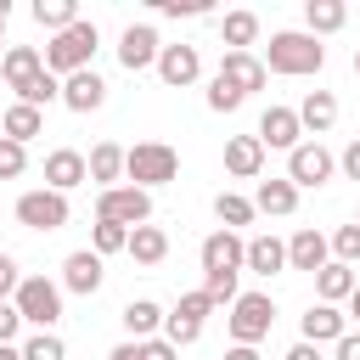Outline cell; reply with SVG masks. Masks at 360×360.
Segmentation results:
<instances>
[{"mask_svg":"<svg viewBox=\"0 0 360 360\" xmlns=\"http://www.w3.org/2000/svg\"><path fill=\"white\" fill-rule=\"evenodd\" d=\"M354 73H360V45H354Z\"/></svg>","mask_w":360,"mask_h":360,"instance_id":"52","label":"cell"},{"mask_svg":"<svg viewBox=\"0 0 360 360\" xmlns=\"http://www.w3.org/2000/svg\"><path fill=\"white\" fill-rule=\"evenodd\" d=\"M197 73H202V56H197V45H163V51H158V79H163L169 90H186V84H197Z\"/></svg>","mask_w":360,"mask_h":360,"instance_id":"12","label":"cell"},{"mask_svg":"<svg viewBox=\"0 0 360 360\" xmlns=\"http://www.w3.org/2000/svg\"><path fill=\"white\" fill-rule=\"evenodd\" d=\"M225 169H231L236 180H259V169H264L259 135H231V141H225Z\"/></svg>","mask_w":360,"mask_h":360,"instance_id":"20","label":"cell"},{"mask_svg":"<svg viewBox=\"0 0 360 360\" xmlns=\"http://www.w3.org/2000/svg\"><path fill=\"white\" fill-rule=\"evenodd\" d=\"M298 326H304V343L321 349V343H338V338L349 332V315H343L338 304H309V315H304Z\"/></svg>","mask_w":360,"mask_h":360,"instance_id":"18","label":"cell"},{"mask_svg":"<svg viewBox=\"0 0 360 360\" xmlns=\"http://www.w3.org/2000/svg\"><path fill=\"white\" fill-rule=\"evenodd\" d=\"M0 360H22V349L17 343H0Z\"/></svg>","mask_w":360,"mask_h":360,"instance_id":"49","label":"cell"},{"mask_svg":"<svg viewBox=\"0 0 360 360\" xmlns=\"http://www.w3.org/2000/svg\"><path fill=\"white\" fill-rule=\"evenodd\" d=\"M101 281H107V264H101L96 248H79V253L62 259V287H68V292L90 298V292H101Z\"/></svg>","mask_w":360,"mask_h":360,"instance_id":"10","label":"cell"},{"mask_svg":"<svg viewBox=\"0 0 360 360\" xmlns=\"http://www.w3.org/2000/svg\"><path fill=\"white\" fill-rule=\"evenodd\" d=\"M219 34H225V45H231V51H248V45L259 39V17H253V11H225Z\"/></svg>","mask_w":360,"mask_h":360,"instance_id":"31","label":"cell"},{"mask_svg":"<svg viewBox=\"0 0 360 360\" xmlns=\"http://www.w3.org/2000/svg\"><path fill=\"white\" fill-rule=\"evenodd\" d=\"M338 169H343L349 180H360V141H349V146H343V158H338Z\"/></svg>","mask_w":360,"mask_h":360,"instance_id":"44","label":"cell"},{"mask_svg":"<svg viewBox=\"0 0 360 360\" xmlns=\"http://www.w3.org/2000/svg\"><path fill=\"white\" fill-rule=\"evenodd\" d=\"M0 135H6V141H17V146H28L34 135H45V112H39V107H28V101H17V107H6Z\"/></svg>","mask_w":360,"mask_h":360,"instance_id":"22","label":"cell"},{"mask_svg":"<svg viewBox=\"0 0 360 360\" xmlns=\"http://www.w3.org/2000/svg\"><path fill=\"white\" fill-rule=\"evenodd\" d=\"M0 73H6V84L22 96L39 73H45V51H34V45H6V56H0Z\"/></svg>","mask_w":360,"mask_h":360,"instance_id":"15","label":"cell"},{"mask_svg":"<svg viewBox=\"0 0 360 360\" xmlns=\"http://www.w3.org/2000/svg\"><path fill=\"white\" fill-rule=\"evenodd\" d=\"M225 360H259V349H248V343H231V349H225Z\"/></svg>","mask_w":360,"mask_h":360,"instance_id":"48","label":"cell"},{"mask_svg":"<svg viewBox=\"0 0 360 360\" xmlns=\"http://www.w3.org/2000/svg\"><path fill=\"white\" fill-rule=\"evenodd\" d=\"M163 338H169L174 349H186V343L202 338V326H191V321H180V315H163Z\"/></svg>","mask_w":360,"mask_h":360,"instance_id":"40","label":"cell"},{"mask_svg":"<svg viewBox=\"0 0 360 360\" xmlns=\"http://www.w3.org/2000/svg\"><path fill=\"white\" fill-rule=\"evenodd\" d=\"M298 124H304L309 135H326V129L338 124V96H332V90H309L304 107H298Z\"/></svg>","mask_w":360,"mask_h":360,"instance_id":"26","label":"cell"},{"mask_svg":"<svg viewBox=\"0 0 360 360\" xmlns=\"http://www.w3.org/2000/svg\"><path fill=\"white\" fill-rule=\"evenodd\" d=\"M101 101H107V79H101L96 68H84V73L62 79V107H73V112H96Z\"/></svg>","mask_w":360,"mask_h":360,"instance_id":"17","label":"cell"},{"mask_svg":"<svg viewBox=\"0 0 360 360\" xmlns=\"http://www.w3.org/2000/svg\"><path fill=\"white\" fill-rule=\"evenodd\" d=\"M242 101H248V96H242L225 73H214V79H208V107H214V112H236Z\"/></svg>","mask_w":360,"mask_h":360,"instance_id":"34","label":"cell"},{"mask_svg":"<svg viewBox=\"0 0 360 360\" xmlns=\"http://www.w3.org/2000/svg\"><path fill=\"white\" fill-rule=\"evenodd\" d=\"M124 180L141 186V191L169 186V180H180V152L163 146V141H135V146L124 152Z\"/></svg>","mask_w":360,"mask_h":360,"instance_id":"3","label":"cell"},{"mask_svg":"<svg viewBox=\"0 0 360 360\" xmlns=\"http://www.w3.org/2000/svg\"><path fill=\"white\" fill-rule=\"evenodd\" d=\"M321 62H326V45H321L315 34H304V28H281V34H270V45H264V73L304 79V73H321Z\"/></svg>","mask_w":360,"mask_h":360,"instance_id":"1","label":"cell"},{"mask_svg":"<svg viewBox=\"0 0 360 360\" xmlns=\"http://www.w3.org/2000/svg\"><path fill=\"white\" fill-rule=\"evenodd\" d=\"M17 332H22V315H17V304H0V343H17Z\"/></svg>","mask_w":360,"mask_h":360,"instance_id":"43","label":"cell"},{"mask_svg":"<svg viewBox=\"0 0 360 360\" xmlns=\"http://www.w3.org/2000/svg\"><path fill=\"white\" fill-rule=\"evenodd\" d=\"M17 315L28 321V326H39V332H51L56 321H62V287L56 281H45V276H22V287H17Z\"/></svg>","mask_w":360,"mask_h":360,"instance_id":"4","label":"cell"},{"mask_svg":"<svg viewBox=\"0 0 360 360\" xmlns=\"http://www.w3.org/2000/svg\"><path fill=\"white\" fill-rule=\"evenodd\" d=\"M124 253H129L135 264H163V259H169V231H163V225H135Z\"/></svg>","mask_w":360,"mask_h":360,"instance_id":"24","label":"cell"},{"mask_svg":"<svg viewBox=\"0 0 360 360\" xmlns=\"http://www.w3.org/2000/svg\"><path fill=\"white\" fill-rule=\"evenodd\" d=\"M107 360H141V343H135V338H129V343H118V349H112V354H107Z\"/></svg>","mask_w":360,"mask_h":360,"instance_id":"47","label":"cell"},{"mask_svg":"<svg viewBox=\"0 0 360 360\" xmlns=\"http://www.w3.org/2000/svg\"><path fill=\"white\" fill-rule=\"evenodd\" d=\"M17 101H28V107H51V101H62V79H56V73H39Z\"/></svg>","mask_w":360,"mask_h":360,"instance_id":"36","label":"cell"},{"mask_svg":"<svg viewBox=\"0 0 360 360\" xmlns=\"http://www.w3.org/2000/svg\"><path fill=\"white\" fill-rule=\"evenodd\" d=\"M354 225H360V219H354Z\"/></svg>","mask_w":360,"mask_h":360,"instance_id":"53","label":"cell"},{"mask_svg":"<svg viewBox=\"0 0 360 360\" xmlns=\"http://www.w3.org/2000/svg\"><path fill=\"white\" fill-rule=\"evenodd\" d=\"M326 253H332V242H326L321 231H309V225L287 236V264H292V270H309V276H315V270H326V264H332Z\"/></svg>","mask_w":360,"mask_h":360,"instance_id":"16","label":"cell"},{"mask_svg":"<svg viewBox=\"0 0 360 360\" xmlns=\"http://www.w3.org/2000/svg\"><path fill=\"white\" fill-rule=\"evenodd\" d=\"M17 287H22V270H17V259H11V253H0V304H11V298H17Z\"/></svg>","mask_w":360,"mask_h":360,"instance_id":"41","label":"cell"},{"mask_svg":"<svg viewBox=\"0 0 360 360\" xmlns=\"http://www.w3.org/2000/svg\"><path fill=\"white\" fill-rule=\"evenodd\" d=\"M34 22L51 28V34H62V28L79 22V0H34Z\"/></svg>","mask_w":360,"mask_h":360,"instance_id":"30","label":"cell"},{"mask_svg":"<svg viewBox=\"0 0 360 360\" xmlns=\"http://www.w3.org/2000/svg\"><path fill=\"white\" fill-rule=\"evenodd\" d=\"M332 253H338V264H360V225H338L332 231Z\"/></svg>","mask_w":360,"mask_h":360,"instance_id":"38","label":"cell"},{"mask_svg":"<svg viewBox=\"0 0 360 360\" xmlns=\"http://www.w3.org/2000/svg\"><path fill=\"white\" fill-rule=\"evenodd\" d=\"M214 214H219V225L231 231V225H248L259 208H253V197H236V191H219L214 197Z\"/></svg>","mask_w":360,"mask_h":360,"instance_id":"32","label":"cell"},{"mask_svg":"<svg viewBox=\"0 0 360 360\" xmlns=\"http://www.w3.org/2000/svg\"><path fill=\"white\" fill-rule=\"evenodd\" d=\"M304 135L298 124V107H264L259 112V146H276V152H292Z\"/></svg>","mask_w":360,"mask_h":360,"instance_id":"13","label":"cell"},{"mask_svg":"<svg viewBox=\"0 0 360 360\" xmlns=\"http://www.w3.org/2000/svg\"><path fill=\"white\" fill-rule=\"evenodd\" d=\"M6 17H11V6L0 0V39H6ZM0 56H6V45H0Z\"/></svg>","mask_w":360,"mask_h":360,"instance_id":"50","label":"cell"},{"mask_svg":"<svg viewBox=\"0 0 360 360\" xmlns=\"http://www.w3.org/2000/svg\"><path fill=\"white\" fill-rule=\"evenodd\" d=\"M349 315H354V321H360V287H354V298H349Z\"/></svg>","mask_w":360,"mask_h":360,"instance_id":"51","label":"cell"},{"mask_svg":"<svg viewBox=\"0 0 360 360\" xmlns=\"http://www.w3.org/2000/svg\"><path fill=\"white\" fill-rule=\"evenodd\" d=\"M219 73H225V79H231L242 96L264 90V79H270V73H264V62H259L253 51H225V56H219Z\"/></svg>","mask_w":360,"mask_h":360,"instance_id":"19","label":"cell"},{"mask_svg":"<svg viewBox=\"0 0 360 360\" xmlns=\"http://www.w3.org/2000/svg\"><path fill=\"white\" fill-rule=\"evenodd\" d=\"M253 208L259 214H276V219H287L292 208H298V186L281 174V180H259V191H253Z\"/></svg>","mask_w":360,"mask_h":360,"instance_id":"23","label":"cell"},{"mask_svg":"<svg viewBox=\"0 0 360 360\" xmlns=\"http://www.w3.org/2000/svg\"><path fill=\"white\" fill-rule=\"evenodd\" d=\"M270 326H276L270 292H242V298L231 304V338H236V343L259 349V338H270Z\"/></svg>","mask_w":360,"mask_h":360,"instance_id":"5","label":"cell"},{"mask_svg":"<svg viewBox=\"0 0 360 360\" xmlns=\"http://www.w3.org/2000/svg\"><path fill=\"white\" fill-rule=\"evenodd\" d=\"M141 360H180V349H174L169 338H146V343H141Z\"/></svg>","mask_w":360,"mask_h":360,"instance_id":"42","label":"cell"},{"mask_svg":"<svg viewBox=\"0 0 360 360\" xmlns=\"http://www.w3.org/2000/svg\"><path fill=\"white\" fill-rule=\"evenodd\" d=\"M338 360H360V332H343L338 338Z\"/></svg>","mask_w":360,"mask_h":360,"instance_id":"45","label":"cell"},{"mask_svg":"<svg viewBox=\"0 0 360 360\" xmlns=\"http://www.w3.org/2000/svg\"><path fill=\"white\" fill-rule=\"evenodd\" d=\"M96 45H101V34H96V22H73V28H62V34H51V45H45V73H56V79H73V73H84L90 68V56H96Z\"/></svg>","mask_w":360,"mask_h":360,"instance_id":"2","label":"cell"},{"mask_svg":"<svg viewBox=\"0 0 360 360\" xmlns=\"http://www.w3.org/2000/svg\"><path fill=\"white\" fill-rule=\"evenodd\" d=\"M118 321H124V332H129L135 343H146V338H158V326H163V309H158L152 298H129Z\"/></svg>","mask_w":360,"mask_h":360,"instance_id":"27","label":"cell"},{"mask_svg":"<svg viewBox=\"0 0 360 360\" xmlns=\"http://www.w3.org/2000/svg\"><path fill=\"white\" fill-rule=\"evenodd\" d=\"M304 22H309L315 39H321V34H338V28L349 22V6H343V0H309V6H304Z\"/></svg>","mask_w":360,"mask_h":360,"instance_id":"29","label":"cell"},{"mask_svg":"<svg viewBox=\"0 0 360 360\" xmlns=\"http://www.w3.org/2000/svg\"><path fill=\"white\" fill-rule=\"evenodd\" d=\"M90 248H96L101 259H107V253H124V248H129V231H124V225H112V219H96Z\"/></svg>","mask_w":360,"mask_h":360,"instance_id":"33","label":"cell"},{"mask_svg":"<svg viewBox=\"0 0 360 360\" xmlns=\"http://www.w3.org/2000/svg\"><path fill=\"white\" fill-rule=\"evenodd\" d=\"M124 152H129V146H118V141H96V146H90L84 163H90V180H96L101 191H112V180H124Z\"/></svg>","mask_w":360,"mask_h":360,"instance_id":"21","label":"cell"},{"mask_svg":"<svg viewBox=\"0 0 360 360\" xmlns=\"http://www.w3.org/2000/svg\"><path fill=\"white\" fill-rule=\"evenodd\" d=\"M287 360H321V349H315V343H304V338H298V343H292V349H287Z\"/></svg>","mask_w":360,"mask_h":360,"instance_id":"46","label":"cell"},{"mask_svg":"<svg viewBox=\"0 0 360 360\" xmlns=\"http://www.w3.org/2000/svg\"><path fill=\"white\" fill-rule=\"evenodd\" d=\"M96 219H112V225L135 231V225L152 219V191H141V186H112V191L96 197Z\"/></svg>","mask_w":360,"mask_h":360,"instance_id":"6","label":"cell"},{"mask_svg":"<svg viewBox=\"0 0 360 360\" xmlns=\"http://www.w3.org/2000/svg\"><path fill=\"white\" fill-rule=\"evenodd\" d=\"M214 309H219V304H214L202 287H197V292H180V304H174V315L191 321V326H202V315H214Z\"/></svg>","mask_w":360,"mask_h":360,"instance_id":"37","label":"cell"},{"mask_svg":"<svg viewBox=\"0 0 360 360\" xmlns=\"http://www.w3.org/2000/svg\"><path fill=\"white\" fill-rule=\"evenodd\" d=\"M90 180V163H84V152H73V146H56L51 158H45V186L51 191H73V186H84Z\"/></svg>","mask_w":360,"mask_h":360,"instance_id":"14","label":"cell"},{"mask_svg":"<svg viewBox=\"0 0 360 360\" xmlns=\"http://www.w3.org/2000/svg\"><path fill=\"white\" fill-rule=\"evenodd\" d=\"M17 225H28V231H62V225H68V197L51 191V186L22 191V197H17Z\"/></svg>","mask_w":360,"mask_h":360,"instance_id":"7","label":"cell"},{"mask_svg":"<svg viewBox=\"0 0 360 360\" xmlns=\"http://www.w3.org/2000/svg\"><path fill=\"white\" fill-rule=\"evenodd\" d=\"M248 270H253V276L287 270V242H281V236H253V242H248Z\"/></svg>","mask_w":360,"mask_h":360,"instance_id":"28","label":"cell"},{"mask_svg":"<svg viewBox=\"0 0 360 360\" xmlns=\"http://www.w3.org/2000/svg\"><path fill=\"white\" fill-rule=\"evenodd\" d=\"M158 28L152 22H129L124 34H118V62L129 68V73H141V68H158Z\"/></svg>","mask_w":360,"mask_h":360,"instance_id":"11","label":"cell"},{"mask_svg":"<svg viewBox=\"0 0 360 360\" xmlns=\"http://www.w3.org/2000/svg\"><path fill=\"white\" fill-rule=\"evenodd\" d=\"M22 169H28V146H17V141L0 135V180H17Z\"/></svg>","mask_w":360,"mask_h":360,"instance_id":"39","label":"cell"},{"mask_svg":"<svg viewBox=\"0 0 360 360\" xmlns=\"http://www.w3.org/2000/svg\"><path fill=\"white\" fill-rule=\"evenodd\" d=\"M22 360H68V343H62L56 332H34V338L22 343Z\"/></svg>","mask_w":360,"mask_h":360,"instance_id":"35","label":"cell"},{"mask_svg":"<svg viewBox=\"0 0 360 360\" xmlns=\"http://www.w3.org/2000/svg\"><path fill=\"white\" fill-rule=\"evenodd\" d=\"M354 287H360V276H354V264H326V270H315V292H321V304H343V298H354Z\"/></svg>","mask_w":360,"mask_h":360,"instance_id":"25","label":"cell"},{"mask_svg":"<svg viewBox=\"0 0 360 360\" xmlns=\"http://www.w3.org/2000/svg\"><path fill=\"white\" fill-rule=\"evenodd\" d=\"M248 264V242L236 231H214L202 236V276H236Z\"/></svg>","mask_w":360,"mask_h":360,"instance_id":"9","label":"cell"},{"mask_svg":"<svg viewBox=\"0 0 360 360\" xmlns=\"http://www.w3.org/2000/svg\"><path fill=\"white\" fill-rule=\"evenodd\" d=\"M332 169H338V158H332L321 141H298V146L287 152V180H292L298 191H304V186H326Z\"/></svg>","mask_w":360,"mask_h":360,"instance_id":"8","label":"cell"}]
</instances>
